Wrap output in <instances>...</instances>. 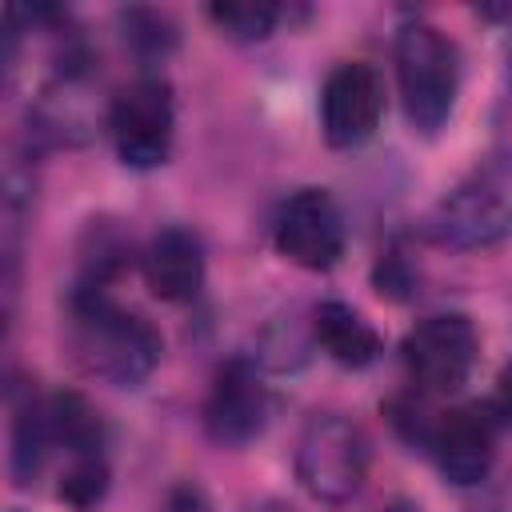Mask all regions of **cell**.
I'll return each instance as SVG.
<instances>
[{
    "instance_id": "13",
    "label": "cell",
    "mask_w": 512,
    "mask_h": 512,
    "mask_svg": "<svg viewBox=\"0 0 512 512\" xmlns=\"http://www.w3.org/2000/svg\"><path fill=\"white\" fill-rule=\"evenodd\" d=\"M52 444H56V436H52L48 404L28 396L16 408V420H12V480L16 484H32Z\"/></svg>"
},
{
    "instance_id": "5",
    "label": "cell",
    "mask_w": 512,
    "mask_h": 512,
    "mask_svg": "<svg viewBox=\"0 0 512 512\" xmlns=\"http://www.w3.org/2000/svg\"><path fill=\"white\" fill-rule=\"evenodd\" d=\"M108 132L116 144V156L128 168H156L172 152L176 112H172V88L160 76H140L128 84L112 108H108Z\"/></svg>"
},
{
    "instance_id": "4",
    "label": "cell",
    "mask_w": 512,
    "mask_h": 512,
    "mask_svg": "<svg viewBox=\"0 0 512 512\" xmlns=\"http://www.w3.org/2000/svg\"><path fill=\"white\" fill-rule=\"evenodd\" d=\"M296 476L312 500L328 508L348 504L364 488V476H368L364 432L336 412L312 416L296 444Z\"/></svg>"
},
{
    "instance_id": "1",
    "label": "cell",
    "mask_w": 512,
    "mask_h": 512,
    "mask_svg": "<svg viewBox=\"0 0 512 512\" xmlns=\"http://www.w3.org/2000/svg\"><path fill=\"white\" fill-rule=\"evenodd\" d=\"M68 344L88 376L116 388H136L160 364V332L144 316L116 308L108 292L92 284H80L72 296Z\"/></svg>"
},
{
    "instance_id": "18",
    "label": "cell",
    "mask_w": 512,
    "mask_h": 512,
    "mask_svg": "<svg viewBox=\"0 0 512 512\" xmlns=\"http://www.w3.org/2000/svg\"><path fill=\"white\" fill-rule=\"evenodd\" d=\"M164 512H212L208 508V496H204V488L200 484H176L172 492H168V500H164Z\"/></svg>"
},
{
    "instance_id": "9",
    "label": "cell",
    "mask_w": 512,
    "mask_h": 512,
    "mask_svg": "<svg viewBox=\"0 0 512 512\" xmlns=\"http://www.w3.org/2000/svg\"><path fill=\"white\" fill-rule=\"evenodd\" d=\"M268 424V388L248 360H228L208 388L204 400V428L216 444L236 448L260 436Z\"/></svg>"
},
{
    "instance_id": "16",
    "label": "cell",
    "mask_w": 512,
    "mask_h": 512,
    "mask_svg": "<svg viewBox=\"0 0 512 512\" xmlns=\"http://www.w3.org/2000/svg\"><path fill=\"white\" fill-rule=\"evenodd\" d=\"M208 20L224 32V36H232V40H264L272 28H276V20H280V8H272V4H212L208 8Z\"/></svg>"
},
{
    "instance_id": "2",
    "label": "cell",
    "mask_w": 512,
    "mask_h": 512,
    "mask_svg": "<svg viewBox=\"0 0 512 512\" xmlns=\"http://www.w3.org/2000/svg\"><path fill=\"white\" fill-rule=\"evenodd\" d=\"M428 232L448 248H484L512 236V148L488 152L428 216Z\"/></svg>"
},
{
    "instance_id": "15",
    "label": "cell",
    "mask_w": 512,
    "mask_h": 512,
    "mask_svg": "<svg viewBox=\"0 0 512 512\" xmlns=\"http://www.w3.org/2000/svg\"><path fill=\"white\" fill-rule=\"evenodd\" d=\"M104 492H108V464H104V456L100 452H76L68 460V468L60 472L56 496L68 508L88 512V508H96L104 500Z\"/></svg>"
},
{
    "instance_id": "17",
    "label": "cell",
    "mask_w": 512,
    "mask_h": 512,
    "mask_svg": "<svg viewBox=\"0 0 512 512\" xmlns=\"http://www.w3.org/2000/svg\"><path fill=\"white\" fill-rule=\"evenodd\" d=\"M124 24H128V40L140 48V52H164L172 40H176V32H172V24L160 16V12H148V8H132V12H124Z\"/></svg>"
},
{
    "instance_id": "20",
    "label": "cell",
    "mask_w": 512,
    "mask_h": 512,
    "mask_svg": "<svg viewBox=\"0 0 512 512\" xmlns=\"http://www.w3.org/2000/svg\"><path fill=\"white\" fill-rule=\"evenodd\" d=\"M252 512H292V508H288L284 500H260V504H256Z\"/></svg>"
},
{
    "instance_id": "21",
    "label": "cell",
    "mask_w": 512,
    "mask_h": 512,
    "mask_svg": "<svg viewBox=\"0 0 512 512\" xmlns=\"http://www.w3.org/2000/svg\"><path fill=\"white\" fill-rule=\"evenodd\" d=\"M492 512H512V484H508V488H504V492L496 496V504H492Z\"/></svg>"
},
{
    "instance_id": "22",
    "label": "cell",
    "mask_w": 512,
    "mask_h": 512,
    "mask_svg": "<svg viewBox=\"0 0 512 512\" xmlns=\"http://www.w3.org/2000/svg\"><path fill=\"white\" fill-rule=\"evenodd\" d=\"M384 512H420V508H416V504H408V500H396V504H388Z\"/></svg>"
},
{
    "instance_id": "10",
    "label": "cell",
    "mask_w": 512,
    "mask_h": 512,
    "mask_svg": "<svg viewBox=\"0 0 512 512\" xmlns=\"http://www.w3.org/2000/svg\"><path fill=\"white\" fill-rule=\"evenodd\" d=\"M428 448H432L444 480H452L456 488H472L492 468V456H496V420L480 404L452 408V412H444L436 420Z\"/></svg>"
},
{
    "instance_id": "11",
    "label": "cell",
    "mask_w": 512,
    "mask_h": 512,
    "mask_svg": "<svg viewBox=\"0 0 512 512\" xmlns=\"http://www.w3.org/2000/svg\"><path fill=\"white\" fill-rule=\"evenodd\" d=\"M144 280L160 300H192L204 284V244L188 228H160L144 248Z\"/></svg>"
},
{
    "instance_id": "6",
    "label": "cell",
    "mask_w": 512,
    "mask_h": 512,
    "mask_svg": "<svg viewBox=\"0 0 512 512\" xmlns=\"http://www.w3.org/2000/svg\"><path fill=\"white\" fill-rule=\"evenodd\" d=\"M476 348H480L476 344V328L460 312H440V316L420 320L400 344L412 384L420 392H428V396L460 392L468 384V376H472Z\"/></svg>"
},
{
    "instance_id": "14",
    "label": "cell",
    "mask_w": 512,
    "mask_h": 512,
    "mask_svg": "<svg viewBox=\"0 0 512 512\" xmlns=\"http://www.w3.org/2000/svg\"><path fill=\"white\" fill-rule=\"evenodd\" d=\"M48 416H52V436L56 444H64L72 456L76 452H100V440H104V428L96 420V412L88 408L84 396L76 392H56L48 400Z\"/></svg>"
},
{
    "instance_id": "7",
    "label": "cell",
    "mask_w": 512,
    "mask_h": 512,
    "mask_svg": "<svg viewBox=\"0 0 512 512\" xmlns=\"http://www.w3.org/2000/svg\"><path fill=\"white\" fill-rule=\"evenodd\" d=\"M276 252L300 268H332L344 252V224L324 188H300L292 192L272 220Z\"/></svg>"
},
{
    "instance_id": "19",
    "label": "cell",
    "mask_w": 512,
    "mask_h": 512,
    "mask_svg": "<svg viewBox=\"0 0 512 512\" xmlns=\"http://www.w3.org/2000/svg\"><path fill=\"white\" fill-rule=\"evenodd\" d=\"M496 408L504 420H512V360L500 368V380H496Z\"/></svg>"
},
{
    "instance_id": "3",
    "label": "cell",
    "mask_w": 512,
    "mask_h": 512,
    "mask_svg": "<svg viewBox=\"0 0 512 512\" xmlns=\"http://www.w3.org/2000/svg\"><path fill=\"white\" fill-rule=\"evenodd\" d=\"M396 80L412 128L432 136L452 116L460 88V64L452 40L424 20L404 24L396 36Z\"/></svg>"
},
{
    "instance_id": "12",
    "label": "cell",
    "mask_w": 512,
    "mask_h": 512,
    "mask_svg": "<svg viewBox=\"0 0 512 512\" xmlns=\"http://www.w3.org/2000/svg\"><path fill=\"white\" fill-rule=\"evenodd\" d=\"M312 332L320 348L344 368H364L380 356V332L344 300H324L312 316Z\"/></svg>"
},
{
    "instance_id": "8",
    "label": "cell",
    "mask_w": 512,
    "mask_h": 512,
    "mask_svg": "<svg viewBox=\"0 0 512 512\" xmlns=\"http://www.w3.org/2000/svg\"><path fill=\"white\" fill-rule=\"evenodd\" d=\"M380 116H384V84L376 68L364 60L336 64L320 92L324 140L332 148H356L376 132Z\"/></svg>"
}]
</instances>
